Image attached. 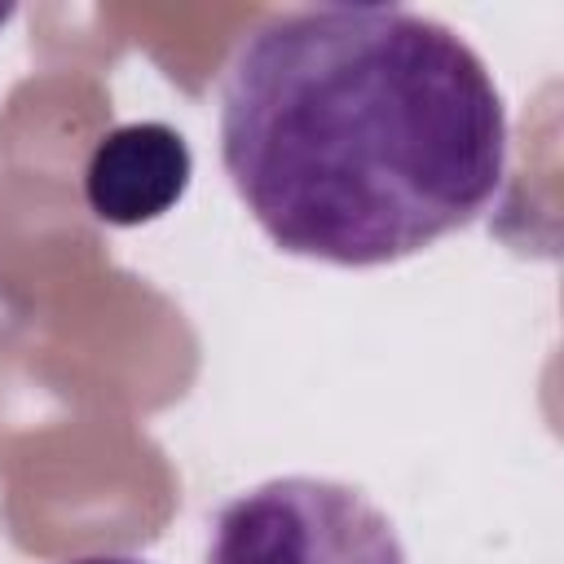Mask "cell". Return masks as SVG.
Listing matches in <instances>:
<instances>
[{
    "mask_svg": "<svg viewBox=\"0 0 564 564\" xmlns=\"http://www.w3.org/2000/svg\"><path fill=\"white\" fill-rule=\"evenodd\" d=\"M66 564H150V560H137V555H75Z\"/></svg>",
    "mask_w": 564,
    "mask_h": 564,
    "instance_id": "277c9868",
    "label": "cell"
},
{
    "mask_svg": "<svg viewBox=\"0 0 564 564\" xmlns=\"http://www.w3.org/2000/svg\"><path fill=\"white\" fill-rule=\"evenodd\" d=\"M9 13H13V4H0V22H4V18H9Z\"/></svg>",
    "mask_w": 564,
    "mask_h": 564,
    "instance_id": "5b68a950",
    "label": "cell"
},
{
    "mask_svg": "<svg viewBox=\"0 0 564 564\" xmlns=\"http://www.w3.org/2000/svg\"><path fill=\"white\" fill-rule=\"evenodd\" d=\"M203 564H410L397 524L357 485L273 476L229 498Z\"/></svg>",
    "mask_w": 564,
    "mask_h": 564,
    "instance_id": "7a4b0ae2",
    "label": "cell"
},
{
    "mask_svg": "<svg viewBox=\"0 0 564 564\" xmlns=\"http://www.w3.org/2000/svg\"><path fill=\"white\" fill-rule=\"evenodd\" d=\"M220 159L282 251L388 264L485 212L507 106L471 40L432 13L273 9L225 62Z\"/></svg>",
    "mask_w": 564,
    "mask_h": 564,
    "instance_id": "6da1fadb",
    "label": "cell"
},
{
    "mask_svg": "<svg viewBox=\"0 0 564 564\" xmlns=\"http://www.w3.org/2000/svg\"><path fill=\"white\" fill-rule=\"evenodd\" d=\"M194 159L185 137L163 119L110 128L84 167V198L106 225H141L163 216L189 185Z\"/></svg>",
    "mask_w": 564,
    "mask_h": 564,
    "instance_id": "3957f363",
    "label": "cell"
}]
</instances>
